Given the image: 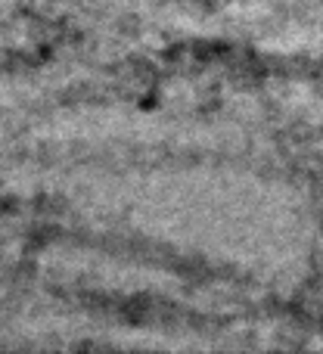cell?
I'll return each mask as SVG.
<instances>
[{
  "instance_id": "1",
  "label": "cell",
  "mask_w": 323,
  "mask_h": 354,
  "mask_svg": "<svg viewBox=\"0 0 323 354\" xmlns=\"http://www.w3.org/2000/svg\"><path fill=\"white\" fill-rule=\"evenodd\" d=\"M196 3H202V6H205V10H214V6H221V3H224V0H196Z\"/></svg>"
}]
</instances>
